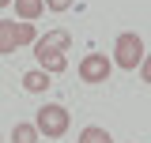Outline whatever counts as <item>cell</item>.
Masks as SVG:
<instances>
[{
	"mask_svg": "<svg viewBox=\"0 0 151 143\" xmlns=\"http://www.w3.org/2000/svg\"><path fill=\"white\" fill-rule=\"evenodd\" d=\"M34 60H38V68L49 72V75H57V72L68 68V56L64 53H34Z\"/></svg>",
	"mask_w": 151,
	"mask_h": 143,
	"instance_id": "cell-5",
	"label": "cell"
},
{
	"mask_svg": "<svg viewBox=\"0 0 151 143\" xmlns=\"http://www.w3.org/2000/svg\"><path fill=\"white\" fill-rule=\"evenodd\" d=\"M140 75H144V83H151V53L144 56V64H140Z\"/></svg>",
	"mask_w": 151,
	"mask_h": 143,
	"instance_id": "cell-13",
	"label": "cell"
},
{
	"mask_svg": "<svg viewBox=\"0 0 151 143\" xmlns=\"http://www.w3.org/2000/svg\"><path fill=\"white\" fill-rule=\"evenodd\" d=\"M19 38H15V19H0V53H15Z\"/></svg>",
	"mask_w": 151,
	"mask_h": 143,
	"instance_id": "cell-6",
	"label": "cell"
},
{
	"mask_svg": "<svg viewBox=\"0 0 151 143\" xmlns=\"http://www.w3.org/2000/svg\"><path fill=\"white\" fill-rule=\"evenodd\" d=\"M144 56H147V49H144V38L132 34V30H125V34L117 38V45H113V64L121 72H136L140 64H144Z\"/></svg>",
	"mask_w": 151,
	"mask_h": 143,
	"instance_id": "cell-1",
	"label": "cell"
},
{
	"mask_svg": "<svg viewBox=\"0 0 151 143\" xmlns=\"http://www.w3.org/2000/svg\"><path fill=\"white\" fill-rule=\"evenodd\" d=\"M42 11H45V0H15V15L23 23H34Z\"/></svg>",
	"mask_w": 151,
	"mask_h": 143,
	"instance_id": "cell-7",
	"label": "cell"
},
{
	"mask_svg": "<svg viewBox=\"0 0 151 143\" xmlns=\"http://www.w3.org/2000/svg\"><path fill=\"white\" fill-rule=\"evenodd\" d=\"M110 72H113V60L106 53H87L79 60V79H83V83H106Z\"/></svg>",
	"mask_w": 151,
	"mask_h": 143,
	"instance_id": "cell-3",
	"label": "cell"
},
{
	"mask_svg": "<svg viewBox=\"0 0 151 143\" xmlns=\"http://www.w3.org/2000/svg\"><path fill=\"white\" fill-rule=\"evenodd\" d=\"M12 143H38V128L27 124V121L15 124V128H12Z\"/></svg>",
	"mask_w": 151,
	"mask_h": 143,
	"instance_id": "cell-10",
	"label": "cell"
},
{
	"mask_svg": "<svg viewBox=\"0 0 151 143\" xmlns=\"http://www.w3.org/2000/svg\"><path fill=\"white\" fill-rule=\"evenodd\" d=\"M15 38H19V45H34V41H38L34 23H23V19H19V23H15Z\"/></svg>",
	"mask_w": 151,
	"mask_h": 143,
	"instance_id": "cell-11",
	"label": "cell"
},
{
	"mask_svg": "<svg viewBox=\"0 0 151 143\" xmlns=\"http://www.w3.org/2000/svg\"><path fill=\"white\" fill-rule=\"evenodd\" d=\"M8 4H12V0H0V8H8Z\"/></svg>",
	"mask_w": 151,
	"mask_h": 143,
	"instance_id": "cell-14",
	"label": "cell"
},
{
	"mask_svg": "<svg viewBox=\"0 0 151 143\" xmlns=\"http://www.w3.org/2000/svg\"><path fill=\"white\" fill-rule=\"evenodd\" d=\"M72 4H76V0H45V8H49V11H68Z\"/></svg>",
	"mask_w": 151,
	"mask_h": 143,
	"instance_id": "cell-12",
	"label": "cell"
},
{
	"mask_svg": "<svg viewBox=\"0 0 151 143\" xmlns=\"http://www.w3.org/2000/svg\"><path fill=\"white\" fill-rule=\"evenodd\" d=\"M23 87L30 90V94H42V90H49V72H42V68H30L27 75H23Z\"/></svg>",
	"mask_w": 151,
	"mask_h": 143,
	"instance_id": "cell-8",
	"label": "cell"
},
{
	"mask_svg": "<svg viewBox=\"0 0 151 143\" xmlns=\"http://www.w3.org/2000/svg\"><path fill=\"white\" fill-rule=\"evenodd\" d=\"M72 49V34L68 30H49L45 38L34 41V53H68Z\"/></svg>",
	"mask_w": 151,
	"mask_h": 143,
	"instance_id": "cell-4",
	"label": "cell"
},
{
	"mask_svg": "<svg viewBox=\"0 0 151 143\" xmlns=\"http://www.w3.org/2000/svg\"><path fill=\"white\" fill-rule=\"evenodd\" d=\"M68 124H72V117H68V109L64 106H42L38 109V117H34V128H38V136H49V139H57V136H64L68 132Z\"/></svg>",
	"mask_w": 151,
	"mask_h": 143,
	"instance_id": "cell-2",
	"label": "cell"
},
{
	"mask_svg": "<svg viewBox=\"0 0 151 143\" xmlns=\"http://www.w3.org/2000/svg\"><path fill=\"white\" fill-rule=\"evenodd\" d=\"M79 143H113V136L106 132V128L91 124V128H83V132H79Z\"/></svg>",
	"mask_w": 151,
	"mask_h": 143,
	"instance_id": "cell-9",
	"label": "cell"
}]
</instances>
